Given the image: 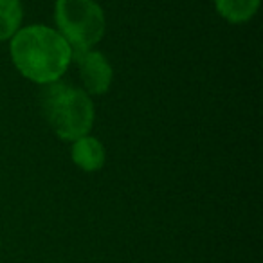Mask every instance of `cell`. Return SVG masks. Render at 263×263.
I'll list each match as a JSON object with an SVG mask.
<instances>
[{"label": "cell", "mask_w": 263, "mask_h": 263, "mask_svg": "<svg viewBox=\"0 0 263 263\" xmlns=\"http://www.w3.org/2000/svg\"><path fill=\"white\" fill-rule=\"evenodd\" d=\"M72 62H76L83 90L88 96H101L110 90L114 81V69L101 51L88 49V51L72 52Z\"/></svg>", "instance_id": "obj_4"}, {"label": "cell", "mask_w": 263, "mask_h": 263, "mask_svg": "<svg viewBox=\"0 0 263 263\" xmlns=\"http://www.w3.org/2000/svg\"><path fill=\"white\" fill-rule=\"evenodd\" d=\"M70 159L80 170L87 173H94L105 166L106 152L98 137L87 134V136L78 137L76 141L70 143Z\"/></svg>", "instance_id": "obj_5"}, {"label": "cell", "mask_w": 263, "mask_h": 263, "mask_svg": "<svg viewBox=\"0 0 263 263\" xmlns=\"http://www.w3.org/2000/svg\"><path fill=\"white\" fill-rule=\"evenodd\" d=\"M40 105L51 130L62 141L72 143L94 126L96 108L90 96L62 80L42 87Z\"/></svg>", "instance_id": "obj_2"}, {"label": "cell", "mask_w": 263, "mask_h": 263, "mask_svg": "<svg viewBox=\"0 0 263 263\" xmlns=\"http://www.w3.org/2000/svg\"><path fill=\"white\" fill-rule=\"evenodd\" d=\"M215 9L226 22L245 24L256 16L261 0H213Z\"/></svg>", "instance_id": "obj_6"}, {"label": "cell", "mask_w": 263, "mask_h": 263, "mask_svg": "<svg viewBox=\"0 0 263 263\" xmlns=\"http://www.w3.org/2000/svg\"><path fill=\"white\" fill-rule=\"evenodd\" d=\"M9 54L15 69L42 87L62 80L72 63V49L65 38L44 24L20 27L9 40Z\"/></svg>", "instance_id": "obj_1"}, {"label": "cell", "mask_w": 263, "mask_h": 263, "mask_svg": "<svg viewBox=\"0 0 263 263\" xmlns=\"http://www.w3.org/2000/svg\"><path fill=\"white\" fill-rule=\"evenodd\" d=\"M54 22L72 52L94 49L106 31L105 11L96 0H56Z\"/></svg>", "instance_id": "obj_3"}, {"label": "cell", "mask_w": 263, "mask_h": 263, "mask_svg": "<svg viewBox=\"0 0 263 263\" xmlns=\"http://www.w3.org/2000/svg\"><path fill=\"white\" fill-rule=\"evenodd\" d=\"M24 9L20 0H0V42L11 40L22 27Z\"/></svg>", "instance_id": "obj_7"}]
</instances>
